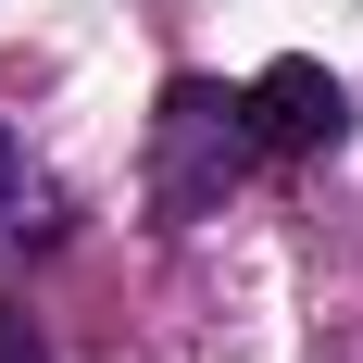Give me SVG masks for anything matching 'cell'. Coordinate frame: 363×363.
I'll return each instance as SVG.
<instances>
[{"label":"cell","instance_id":"1","mask_svg":"<svg viewBox=\"0 0 363 363\" xmlns=\"http://www.w3.org/2000/svg\"><path fill=\"white\" fill-rule=\"evenodd\" d=\"M251 163H263L251 101H238L225 75H176V88H163V113H150V213H163V225L225 213Z\"/></svg>","mask_w":363,"mask_h":363},{"label":"cell","instance_id":"2","mask_svg":"<svg viewBox=\"0 0 363 363\" xmlns=\"http://www.w3.org/2000/svg\"><path fill=\"white\" fill-rule=\"evenodd\" d=\"M238 101H251V138H263V150H338V138H351V88H338L313 50L263 63Z\"/></svg>","mask_w":363,"mask_h":363},{"label":"cell","instance_id":"3","mask_svg":"<svg viewBox=\"0 0 363 363\" xmlns=\"http://www.w3.org/2000/svg\"><path fill=\"white\" fill-rule=\"evenodd\" d=\"M26 201H38V188H26V150H13V138H0V225H13V213H26Z\"/></svg>","mask_w":363,"mask_h":363},{"label":"cell","instance_id":"4","mask_svg":"<svg viewBox=\"0 0 363 363\" xmlns=\"http://www.w3.org/2000/svg\"><path fill=\"white\" fill-rule=\"evenodd\" d=\"M0 363H50V338H38L26 313H0Z\"/></svg>","mask_w":363,"mask_h":363}]
</instances>
